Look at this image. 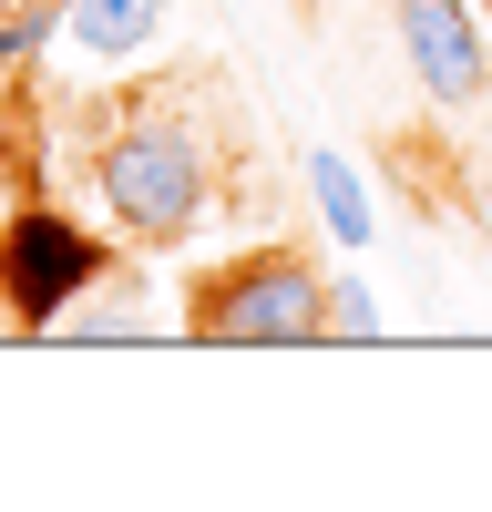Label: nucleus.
<instances>
[{"instance_id":"obj_7","label":"nucleus","mask_w":492,"mask_h":512,"mask_svg":"<svg viewBox=\"0 0 492 512\" xmlns=\"http://www.w3.org/2000/svg\"><path fill=\"white\" fill-rule=\"evenodd\" d=\"M318 338H380V297H369V277H339L328 267V318Z\"/></svg>"},{"instance_id":"obj_1","label":"nucleus","mask_w":492,"mask_h":512,"mask_svg":"<svg viewBox=\"0 0 492 512\" xmlns=\"http://www.w3.org/2000/svg\"><path fill=\"white\" fill-rule=\"evenodd\" d=\"M72 154L103 226L134 256H164L216 205H246V103L216 62H154L123 93L82 103Z\"/></svg>"},{"instance_id":"obj_5","label":"nucleus","mask_w":492,"mask_h":512,"mask_svg":"<svg viewBox=\"0 0 492 512\" xmlns=\"http://www.w3.org/2000/svg\"><path fill=\"white\" fill-rule=\"evenodd\" d=\"M62 31H72L82 62H144L154 31H164V0H72Z\"/></svg>"},{"instance_id":"obj_3","label":"nucleus","mask_w":492,"mask_h":512,"mask_svg":"<svg viewBox=\"0 0 492 512\" xmlns=\"http://www.w3.org/2000/svg\"><path fill=\"white\" fill-rule=\"evenodd\" d=\"M103 277H113V246L82 216H62V205H11L0 216V318L11 328H62Z\"/></svg>"},{"instance_id":"obj_4","label":"nucleus","mask_w":492,"mask_h":512,"mask_svg":"<svg viewBox=\"0 0 492 512\" xmlns=\"http://www.w3.org/2000/svg\"><path fill=\"white\" fill-rule=\"evenodd\" d=\"M390 31H400V62H410L431 113L462 123L492 103V21L472 0H390Z\"/></svg>"},{"instance_id":"obj_2","label":"nucleus","mask_w":492,"mask_h":512,"mask_svg":"<svg viewBox=\"0 0 492 512\" xmlns=\"http://www.w3.org/2000/svg\"><path fill=\"white\" fill-rule=\"evenodd\" d=\"M318 318H328L318 246L267 236V246H236V256H216V267H195L175 328L205 338V349H308Z\"/></svg>"},{"instance_id":"obj_6","label":"nucleus","mask_w":492,"mask_h":512,"mask_svg":"<svg viewBox=\"0 0 492 512\" xmlns=\"http://www.w3.org/2000/svg\"><path fill=\"white\" fill-rule=\"evenodd\" d=\"M308 195H318V216H328V236H339V246H369V236H380V216H369V185H359V164L349 154H308Z\"/></svg>"}]
</instances>
